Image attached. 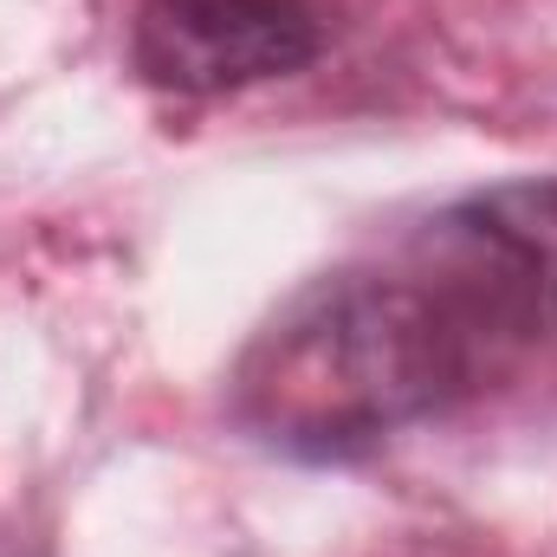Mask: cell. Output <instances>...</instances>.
<instances>
[{"label":"cell","instance_id":"cell-1","mask_svg":"<svg viewBox=\"0 0 557 557\" xmlns=\"http://www.w3.org/2000/svg\"><path fill=\"white\" fill-rule=\"evenodd\" d=\"M557 344V175H519L305 278L227 370L267 454L344 467L499 396Z\"/></svg>","mask_w":557,"mask_h":557},{"label":"cell","instance_id":"cell-2","mask_svg":"<svg viewBox=\"0 0 557 557\" xmlns=\"http://www.w3.org/2000/svg\"><path fill=\"white\" fill-rule=\"evenodd\" d=\"M331 46L324 0H143L131 59L156 91L227 98L305 72Z\"/></svg>","mask_w":557,"mask_h":557}]
</instances>
